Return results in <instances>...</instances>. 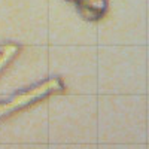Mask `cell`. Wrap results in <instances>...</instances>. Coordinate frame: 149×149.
<instances>
[{"label": "cell", "instance_id": "obj_1", "mask_svg": "<svg viewBox=\"0 0 149 149\" xmlns=\"http://www.w3.org/2000/svg\"><path fill=\"white\" fill-rule=\"evenodd\" d=\"M73 2L78 8L79 15L90 22L104 18L109 9V0H73Z\"/></svg>", "mask_w": 149, "mask_h": 149}, {"label": "cell", "instance_id": "obj_2", "mask_svg": "<svg viewBox=\"0 0 149 149\" xmlns=\"http://www.w3.org/2000/svg\"><path fill=\"white\" fill-rule=\"evenodd\" d=\"M69 2H73V0H69Z\"/></svg>", "mask_w": 149, "mask_h": 149}]
</instances>
